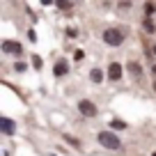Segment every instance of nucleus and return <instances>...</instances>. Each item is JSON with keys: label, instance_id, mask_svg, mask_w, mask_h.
I'll return each mask as SVG.
<instances>
[{"label": "nucleus", "instance_id": "nucleus-5", "mask_svg": "<svg viewBox=\"0 0 156 156\" xmlns=\"http://www.w3.org/2000/svg\"><path fill=\"white\" fill-rule=\"evenodd\" d=\"M53 73H55L58 78H60V76H67V73H69V62H67L64 58H60L58 62L53 64Z\"/></svg>", "mask_w": 156, "mask_h": 156}, {"label": "nucleus", "instance_id": "nucleus-6", "mask_svg": "<svg viewBox=\"0 0 156 156\" xmlns=\"http://www.w3.org/2000/svg\"><path fill=\"white\" fill-rule=\"evenodd\" d=\"M122 73H124L122 64H119V62H110V67H108V78H110V80H119Z\"/></svg>", "mask_w": 156, "mask_h": 156}, {"label": "nucleus", "instance_id": "nucleus-15", "mask_svg": "<svg viewBox=\"0 0 156 156\" xmlns=\"http://www.w3.org/2000/svg\"><path fill=\"white\" fill-rule=\"evenodd\" d=\"M117 7H119V9H131V7H133V2H119Z\"/></svg>", "mask_w": 156, "mask_h": 156}, {"label": "nucleus", "instance_id": "nucleus-11", "mask_svg": "<svg viewBox=\"0 0 156 156\" xmlns=\"http://www.w3.org/2000/svg\"><path fill=\"white\" fill-rule=\"evenodd\" d=\"M142 25H145V30H147V32H154V28H156V25H154V21H151V16H145Z\"/></svg>", "mask_w": 156, "mask_h": 156}, {"label": "nucleus", "instance_id": "nucleus-7", "mask_svg": "<svg viewBox=\"0 0 156 156\" xmlns=\"http://www.w3.org/2000/svg\"><path fill=\"white\" fill-rule=\"evenodd\" d=\"M14 126H16V124L12 122L9 117H2V119H0V131L5 133V136H14V131H16Z\"/></svg>", "mask_w": 156, "mask_h": 156}, {"label": "nucleus", "instance_id": "nucleus-20", "mask_svg": "<svg viewBox=\"0 0 156 156\" xmlns=\"http://www.w3.org/2000/svg\"><path fill=\"white\" fill-rule=\"evenodd\" d=\"M151 156H156V151H154V154H151Z\"/></svg>", "mask_w": 156, "mask_h": 156}, {"label": "nucleus", "instance_id": "nucleus-18", "mask_svg": "<svg viewBox=\"0 0 156 156\" xmlns=\"http://www.w3.org/2000/svg\"><path fill=\"white\" fill-rule=\"evenodd\" d=\"M73 58H76V60H83L85 53H83V51H76V55H73Z\"/></svg>", "mask_w": 156, "mask_h": 156}, {"label": "nucleus", "instance_id": "nucleus-13", "mask_svg": "<svg viewBox=\"0 0 156 156\" xmlns=\"http://www.w3.org/2000/svg\"><path fill=\"white\" fill-rule=\"evenodd\" d=\"M41 64H44V62H41V58H39V55H34V58H32V67H34V69H41Z\"/></svg>", "mask_w": 156, "mask_h": 156}, {"label": "nucleus", "instance_id": "nucleus-17", "mask_svg": "<svg viewBox=\"0 0 156 156\" xmlns=\"http://www.w3.org/2000/svg\"><path fill=\"white\" fill-rule=\"evenodd\" d=\"M76 34H78L76 28H69V30H67V37H76Z\"/></svg>", "mask_w": 156, "mask_h": 156}, {"label": "nucleus", "instance_id": "nucleus-10", "mask_svg": "<svg viewBox=\"0 0 156 156\" xmlns=\"http://www.w3.org/2000/svg\"><path fill=\"white\" fill-rule=\"evenodd\" d=\"M90 78H92V83H101V80H103V73H101V69H92Z\"/></svg>", "mask_w": 156, "mask_h": 156}, {"label": "nucleus", "instance_id": "nucleus-2", "mask_svg": "<svg viewBox=\"0 0 156 156\" xmlns=\"http://www.w3.org/2000/svg\"><path fill=\"white\" fill-rule=\"evenodd\" d=\"M97 140H99V145H101V147H106V149H112V151L122 147V140H119V138H117L112 131H101V133L97 136Z\"/></svg>", "mask_w": 156, "mask_h": 156}, {"label": "nucleus", "instance_id": "nucleus-14", "mask_svg": "<svg viewBox=\"0 0 156 156\" xmlns=\"http://www.w3.org/2000/svg\"><path fill=\"white\" fill-rule=\"evenodd\" d=\"M14 71H19V73L25 71V64H23V62H16V64H14Z\"/></svg>", "mask_w": 156, "mask_h": 156}, {"label": "nucleus", "instance_id": "nucleus-4", "mask_svg": "<svg viewBox=\"0 0 156 156\" xmlns=\"http://www.w3.org/2000/svg\"><path fill=\"white\" fill-rule=\"evenodd\" d=\"M78 112H80L83 117H94L99 110H97V106H94L90 99H80V101H78Z\"/></svg>", "mask_w": 156, "mask_h": 156}, {"label": "nucleus", "instance_id": "nucleus-12", "mask_svg": "<svg viewBox=\"0 0 156 156\" xmlns=\"http://www.w3.org/2000/svg\"><path fill=\"white\" fill-rule=\"evenodd\" d=\"M64 140H67L69 145H73L76 149H80V140H78V138H73V136H64Z\"/></svg>", "mask_w": 156, "mask_h": 156}, {"label": "nucleus", "instance_id": "nucleus-8", "mask_svg": "<svg viewBox=\"0 0 156 156\" xmlns=\"http://www.w3.org/2000/svg\"><path fill=\"white\" fill-rule=\"evenodd\" d=\"M129 71H131V76L133 78H140L142 76V67H140V64H138V62H133V60H131V62H129Z\"/></svg>", "mask_w": 156, "mask_h": 156}, {"label": "nucleus", "instance_id": "nucleus-1", "mask_svg": "<svg viewBox=\"0 0 156 156\" xmlns=\"http://www.w3.org/2000/svg\"><path fill=\"white\" fill-rule=\"evenodd\" d=\"M124 32L119 28H106L103 30V41H106L108 46H112V48H117V46H122L124 44Z\"/></svg>", "mask_w": 156, "mask_h": 156}, {"label": "nucleus", "instance_id": "nucleus-16", "mask_svg": "<svg viewBox=\"0 0 156 156\" xmlns=\"http://www.w3.org/2000/svg\"><path fill=\"white\" fill-rule=\"evenodd\" d=\"M58 7H60V9H69V7H71V2H58Z\"/></svg>", "mask_w": 156, "mask_h": 156}, {"label": "nucleus", "instance_id": "nucleus-19", "mask_svg": "<svg viewBox=\"0 0 156 156\" xmlns=\"http://www.w3.org/2000/svg\"><path fill=\"white\" fill-rule=\"evenodd\" d=\"M28 39H30V41H34V39H37V34H34V30H30V32H28Z\"/></svg>", "mask_w": 156, "mask_h": 156}, {"label": "nucleus", "instance_id": "nucleus-9", "mask_svg": "<svg viewBox=\"0 0 156 156\" xmlns=\"http://www.w3.org/2000/svg\"><path fill=\"white\" fill-rule=\"evenodd\" d=\"M108 126H110L112 131H124L129 124H126V122H122V119H110V124H108Z\"/></svg>", "mask_w": 156, "mask_h": 156}, {"label": "nucleus", "instance_id": "nucleus-3", "mask_svg": "<svg viewBox=\"0 0 156 156\" xmlns=\"http://www.w3.org/2000/svg\"><path fill=\"white\" fill-rule=\"evenodd\" d=\"M0 51H2L5 55H21L23 53V46H21L19 41H14V39H2Z\"/></svg>", "mask_w": 156, "mask_h": 156}, {"label": "nucleus", "instance_id": "nucleus-21", "mask_svg": "<svg viewBox=\"0 0 156 156\" xmlns=\"http://www.w3.org/2000/svg\"><path fill=\"white\" fill-rule=\"evenodd\" d=\"M154 73H156V67H154Z\"/></svg>", "mask_w": 156, "mask_h": 156}]
</instances>
